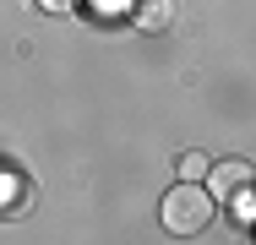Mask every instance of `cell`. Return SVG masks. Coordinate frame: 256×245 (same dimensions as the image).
<instances>
[{"label": "cell", "mask_w": 256, "mask_h": 245, "mask_svg": "<svg viewBox=\"0 0 256 245\" xmlns=\"http://www.w3.org/2000/svg\"><path fill=\"white\" fill-rule=\"evenodd\" d=\"M212 207H218V196L207 191V186L180 180L174 191L164 196V229L180 234V240H191V234H202L207 224H212Z\"/></svg>", "instance_id": "1"}, {"label": "cell", "mask_w": 256, "mask_h": 245, "mask_svg": "<svg viewBox=\"0 0 256 245\" xmlns=\"http://www.w3.org/2000/svg\"><path fill=\"white\" fill-rule=\"evenodd\" d=\"M66 6H71V0H44V11H66Z\"/></svg>", "instance_id": "5"}, {"label": "cell", "mask_w": 256, "mask_h": 245, "mask_svg": "<svg viewBox=\"0 0 256 245\" xmlns=\"http://www.w3.org/2000/svg\"><path fill=\"white\" fill-rule=\"evenodd\" d=\"M207 174V158L202 152H186V158H180V180H202Z\"/></svg>", "instance_id": "4"}, {"label": "cell", "mask_w": 256, "mask_h": 245, "mask_svg": "<svg viewBox=\"0 0 256 245\" xmlns=\"http://www.w3.org/2000/svg\"><path fill=\"white\" fill-rule=\"evenodd\" d=\"M251 186H256V169L246 164V158H224V164H212V169H207V191L218 196V202H224V196L251 191Z\"/></svg>", "instance_id": "2"}, {"label": "cell", "mask_w": 256, "mask_h": 245, "mask_svg": "<svg viewBox=\"0 0 256 245\" xmlns=\"http://www.w3.org/2000/svg\"><path fill=\"white\" fill-rule=\"evenodd\" d=\"M169 22H174V0H136V28L164 33Z\"/></svg>", "instance_id": "3"}]
</instances>
